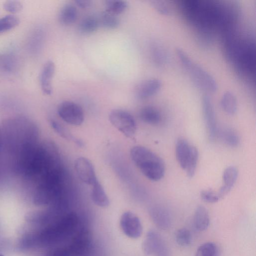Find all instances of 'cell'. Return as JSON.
Returning a JSON list of instances; mask_svg holds the SVG:
<instances>
[{"mask_svg": "<svg viewBox=\"0 0 256 256\" xmlns=\"http://www.w3.org/2000/svg\"><path fill=\"white\" fill-rule=\"evenodd\" d=\"M131 158L143 174L153 181H158L164 176L165 166L163 160L150 150L136 146L131 150Z\"/></svg>", "mask_w": 256, "mask_h": 256, "instance_id": "6da1fadb", "label": "cell"}, {"mask_svg": "<svg viewBox=\"0 0 256 256\" xmlns=\"http://www.w3.org/2000/svg\"><path fill=\"white\" fill-rule=\"evenodd\" d=\"M176 54L182 65L197 86L210 92L216 91L218 84L209 72L194 62L182 50L177 49Z\"/></svg>", "mask_w": 256, "mask_h": 256, "instance_id": "7a4b0ae2", "label": "cell"}, {"mask_svg": "<svg viewBox=\"0 0 256 256\" xmlns=\"http://www.w3.org/2000/svg\"><path fill=\"white\" fill-rule=\"evenodd\" d=\"M176 154L180 167L186 172L189 177L195 174L198 158L197 148L186 139L178 138L176 145Z\"/></svg>", "mask_w": 256, "mask_h": 256, "instance_id": "3957f363", "label": "cell"}, {"mask_svg": "<svg viewBox=\"0 0 256 256\" xmlns=\"http://www.w3.org/2000/svg\"><path fill=\"white\" fill-rule=\"evenodd\" d=\"M111 124L128 138H132L136 133V125L132 116L123 110L116 109L109 114Z\"/></svg>", "mask_w": 256, "mask_h": 256, "instance_id": "277c9868", "label": "cell"}, {"mask_svg": "<svg viewBox=\"0 0 256 256\" xmlns=\"http://www.w3.org/2000/svg\"><path fill=\"white\" fill-rule=\"evenodd\" d=\"M58 114L64 121L72 125H80L84 120V113L82 107L71 101L61 102L58 108Z\"/></svg>", "mask_w": 256, "mask_h": 256, "instance_id": "5b68a950", "label": "cell"}, {"mask_svg": "<svg viewBox=\"0 0 256 256\" xmlns=\"http://www.w3.org/2000/svg\"><path fill=\"white\" fill-rule=\"evenodd\" d=\"M146 254H155L157 256H170V251L162 236L156 232H148L142 244Z\"/></svg>", "mask_w": 256, "mask_h": 256, "instance_id": "8992f818", "label": "cell"}, {"mask_svg": "<svg viewBox=\"0 0 256 256\" xmlns=\"http://www.w3.org/2000/svg\"><path fill=\"white\" fill-rule=\"evenodd\" d=\"M120 226L124 233L129 238H136L140 236L142 228L138 218L130 212L122 214Z\"/></svg>", "mask_w": 256, "mask_h": 256, "instance_id": "52a82bcc", "label": "cell"}, {"mask_svg": "<svg viewBox=\"0 0 256 256\" xmlns=\"http://www.w3.org/2000/svg\"><path fill=\"white\" fill-rule=\"evenodd\" d=\"M74 168L79 178L89 185H94L98 180L92 162L86 158L80 157L74 162Z\"/></svg>", "mask_w": 256, "mask_h": 256, "instance_id": "ba28073f", "label": "cell"}, {"mask_svg": "<svg viewBox=\"0 0 256 256\" xmlns=\"http://www.w3.org/2000/svg\"><path fill=\"white\" fill-rule=\"evenodd\" d=\"M202 112L210 138H215L217 134L216 114L212 102L208 95L204 96L202 100Z\"/></svg>", "mask_w": 256, "mask_h": 256, "instance_id": "9c48e42d", "label": "cell"}, {"mask_svg": "<svg viewBox=\"0 0 256 256\" xmlns=\"http://www.w3.org/2000/svg\"><path fill=\"white\" fill-rule=\"evenodd\" d=\"M162 86L161 81L156 78L144 80L136 88L135 94L140 99H146L157 93Z\"/></svg>", "mask_w": 256, "mask_h": 256, "instance_id": "30bf717a", "label": "cell"}, {"mask_svg": "<svg viewBox=\"0 0 256 256\" xmlns=\"http://www.w3.org/2000/svg\"><path fill=\"white\" fill-rule=\"evenodd\" d=\"M55 64L52 60L44 65L40 76V82L42 92L46 95L52 92V80L55 72Z\"/></svg>", "mask_w": 256, "mask_h": 256, "instance_id": "8fae6325", "label": "cell"}, {"mask_svg": "<svg viewBox=\"0 0 256 256\" xmlns=\"http://www.w3.org/2000/svg\"><path fill=\"white\" fill-rule=\"evenodd\" d=\"M238 176V170L234 166L228 167L222 174L223 184L218 192L221 199L231 190L234 186Z\"/></svg>", "mask_w": 256, "mask_h": 256, "instance_id": "7c38bea8", "label": "cell"}, {"mask_svg": "<svg viewBox=\"0 0 256 256\" xmlns=\"http://www.w3.org/2000/svg\"><path fill=\"white\" fill-rule=\"evenodd\" d=\"M153 220L159 228L168 229L171 224V220L168 212L164 208L155 206L150 212Z\"/></svg>", "mask_w": 256, "mask_h": 256, "instance_id": "4fadbf2b", "label": "cell"}, {"mask_svg": "<svg viewBox=\"0 0 256 256\" xmlns=\"http://www.w3.org/2000/svg\"><path fill=\"white\" fill-rule=\"evenodd\" d=\"M210 222V216L206 209L203 206H198L194 216V224L196 229L200 232L204 231L208 228Z\"/></svg>", "mask_w": 256, "mask_h": 256, "instance_id": "5bb4252c", "label": "cell"}, {"mask_svg": "<svg viewBox=\"0 0 256 256\" xmlns=\"http://www.w3.org/2000/svg\"><path fill=\"white\" fill-rule=\"evenodd\" d=\"M141 120L148 124L156 125L161 120V114L156 108L148 106L142 108L139 112Z\"/></svg>", "mask_w": 256, "mask_h": 256, "instance_id": "9a60e30c", "label": "cell"}, {"mask_svg": "<svg viewBox=\"0 0 256 256\" xmlns=\"http://www.w3.org/2000/svg\"><path fill=\"white\" fill-rule=\"evenodd\" d=\"M92 186L91 198L93 202L100 207H107L109 200L101 184L98 181Z\"/></svg>", "mask_w": 256, "mask_h": 256, "instance_id": "2e32d148", "label": "cell"}, {"mask_svg": "<svg viewBox=\"0 0 256 256\" xmlns=\"http://www.w3.org/2000/svg\"><path fill=\"white\" fill-rule=\"evenodd\" d=\"M78 17L76 8L72 4H66L60 10L58 18L64 25H70L75 22Z\"/></svg>", "mask_w": 256, "mask_h": 256, "instance_id": "e0dca14e", "label": "cell"}, {"mask_svg": "<svg viewBox=\"0 0 256 256\" xmlns=\"http://www.w3.org/2000/svg\"><path fill=\"white\" fill-rule=\"evenodd\" d=\"M222 109L228 114H234L238 108V102L234 94L230 91L224 93L220 100Z\"/></svg>", "mask_w": 256, "mask_h": 256, "instance_id": "ac0fdd59", "label": "cell"}, {"mask_svg": "<svg viewBox=\"0 0 256 256\" xmlns=\"http://www.w3.org/2000/svg\"><path fill=\"white\" fill-rule=\"evenodd\" d=\"M99 26L98 19L93 16H88L82 20L78 28L82 33L88 34L96 31Z\"/></svg>", "mask_w": 256, "mask_h": 256, "instance_id": "d6986e66", "label": "cell"}, {"mask_svg": "<svg viewBox=\"0 0 256 256\" xmlns=\"http://www.w3.org/2000/svg\"><path fill=\"white\" fill-rule=\"evenodd\" d=\"M222 141L228 146L236 147L240 144V138L236 132L230 128H223L220 132Z\"/></svg>", "mask_w": 256, "mask_h": 256, "instance_id": "ffe728a7", "label": "cell"}, {"mask_svg": "<svg viewBox=\"0 0 256 256\" xmlns=\"http://www.w3.org/2000/svg\"><path fill=\"white\" fill-rule=\"evenodd\" d=\"M126 2L122 0H108L105 2V11L114 15L123 12L128 8Z\"/></svg>", "mask_w": 256, "mask_h": 256, "instance_id": "44dd1931", "label": "cell"}, {"mask_svg": "<svg viewBox=\"0 0 256 256\" xmlns=\"http://www.w3.org/2000/svg\"><path fill=\"white\" fill-rule=\"evenodd\" d=\"M220 250L214 242H207L200 246L197 249L196 256H219Z\"/></svg>", "mask_w": 256, "mask_h": 256, "instance_id": "7402d4cb", "label": "cell"}, {"mask_svg": "<svg viewBox=\"0 0 256 256\" xmlns=\"http://www.w3.org/2000/svg\"><path fill=\"white\" fill-rule=\"evenodd\" d=\"M98 19L100 25L106 28H116L120 24L119 20L116 16L106 11L102 13Z\"/></svg>", "mask_w": 256, "mask_h": 256, "instance_id": "603a6c76", "label": "cell"}, {"mask_svg": "<svg viewBox=\"0 0 256 256\" xmlns=\"http://www.w3.org/2000/svg\"><path fill=\"white\" fill-rule=\"evenodd\" d=\"M20 19L12 14L5 16L0 18V34L12 29L20 24Z\"/></svg>", "mask_w": 256, "mask_h": 256, "instance_id": "cb8c5ba5", "label": "cell"}, {"mask_svg": "<svg viewBox=\"0 0 256 256\" xmlns=\"http://www.w3.org/2000/svg\"><path fill=\"white\" fill-rule=\"evenodd\" d=\"M50 124L54 130L62 137L74 142L79 146H83L82 142L74 137L64 127L54 120H52Z\"/></svg>", "mask_w": 256, "mask_h": 256, "instance_id": "d4e9b609", "label": "cell"}, {"mask_svg": "<svg viewBox=\"0 0 256 256\" xmlns=\"http://www.w3.org/2000/svg\"><path fill=\"white\" fill-rule=\"evenodd\" d=\"M177 244L181 246H188L192 241V236L190 232L186 228L178 230L175 234Z\"/></svg>", "mask_w": 256, "mask_h": 256, "instance_id": "484cf974", "label": "cell"}, {"mask_svg": "<svg viewBox=\"0 0 256 256\" xmlns=\"http://www.w3.org/2000/svg\"><path fill=\"white\" fill-rule=\"evenodd\" d=\"M152 55L156 64L163 65L167 60V55L164 50L159 45H154L152 48Z\"/></svg>", "mask_w": 256, "mask_h": 256, "instance_id": "4316f807", "label": "cell"}, {"mask_svg": "<svg viewBox=\"0 0 256 256\" xmlns=\"http://www.w3.org/2000/svg\"><path fill=\"white\" fill-rule=\"evenodd\" d=\"M12 56L0 54V70L8 72L13 69L14 61Z\"/></svg>", "mask_w": 256, "mask_h": 256, "instance_id": "83f0119b", "label": "cell"}, {"mask_svg": "<svg viewBox=\"0 0 256 256\" xmlns=\"http://www.w3.org/2000/svg\"><path fill=\"white\" fill-rule=\"evenodd\" d=\"M4 8L8 12L16 13L21 11L22 8V5L20 1L10 0L4 2Z\"/></svg>", "mask_w": 256, "mask_h": 256, "instance_id": "f1b7e54d", "label": "cell"}, {"mask_svg": "<svg viewBox=\"0 0 256 256\" xmlns=\"http://www.w3.org/2000/svg\"><path fill=\"white\" fill-rule=\"evenodd\" d=\"M200 196L203 200L209 203H214L220 200L218 192L209 190H202Z\"/></svg>", "mask_w": 256, "mask_h": 256, "instance_id": "f546056e", "label": "cell"}, {"mask_svg": "<svg viewBox=\"0 0 256 256\" xmlns=\"http://www.w3.org/2000/svg\"><path fill=\"white\" fill-rule=\"evenodd\" d=\"M153 7L160 14L164 15L168 14L170 10L168 6L161 0H152V2Z\"/></svg>", "mask_w": 256, "mask_h": 256, "instance_id": "4dcf8cb0", "label": "cell"}, {"mask_svg": "<svg viewBox=\"0 0 256 256\" xmlns=\"http://www.w3.org/2000/svg\"><path fill=\"white\" fill-rule=\"evenodd\" d=\"M75 2L78 6L83 9L89 8L92 4V2L90 0H76Z\"/></svg>", "mask_w": 256, "mask_h": 256, "instance_id": "1f68e13d", "label": "cell"}, {"mask_svg": "<svg viewBox=\"0 0 256 256\" xmlns=\"http://www.w3.org/2000/svg\"><path fill=\"white\" fill-rule=\"evenodd\" d=\"M2 132L0 128V154L2 152Z\"/></svg>", "mask_w": 256, "mask_h": 256, "instance_id": "d6a6232c", "label": "cell"}]
</instances>
